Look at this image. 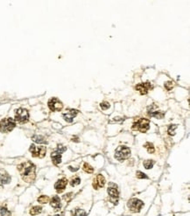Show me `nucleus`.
Masks as SVG:
<instances>
[{
  "label": "nucleus",
  "instance_id": "4",
  "mask_svg": "<svg viewBox=\"0 0 190 216\" xmlns=\"http://www.w3.org/2000/svg\"><path fill=\"white\" fill-rule=\"evenodd\" d=\"M15 126H16V122L14 119L10 117L5 118L0 122V131L3 133L12 131L15 128Z\"/></svg>",
  "mask_w": 190,
  "mask_h": 216
},
{
  "label": "nucleus",
  "instance_id": "16",
  "mask_svg": "<svg viewBox=\"0 0 190 216\" xmlns=\"http://www.w3.org/2000/svg\"><path fill=\"white\" fill-rule=\"evenodd\" d=\"M50 205L52 207H53L55 210H60L62 208V203H61V200L59 198V196H53L52 198L50 201Z\"/></svg>",
  "mask_w": 190,
  "mask_h": 216
},
{
  "label": "nucleus",
  "instance_id": "13",
  "mask_svg": "<svg viewBox=\"0 0 190 216\" xmlns=\"http://www.w3.org/2000/svg\"><path fill=\"white\" fill-rule=\"evenodd\" d=\"M77 114H78V110H76V109H69V110L67 111V113L63 114L64 120L66 121V122H72Z\"/></svg>",
  "mask_w": 190,
  "mask_h": 216
},
{
  "label": "nucleus",
  "instance_id": "31",
  "mask_svg": "<svg viewBox=\"0 0 190 216\" xmlns=\"http://www.w3.org/2000/svg\"><path fill=\"white\" fill-rule=\"evenodd\" d=\"M53 216H60V215H53Z\"/></svg>",
  "mask_w": 190,
  "mask_h": 216
},
{
  "label": "nucleus",
  "instance_id": "2",
  "mask_svg": "<svg viewBox=\"0 0 190 216\" xmlns=\"http://www.w3.org/2000/svg\"><path fill=\"white\" fill-rule=\"evenodd\" d=\"M131 155V150L125 145H120L117 147V149L115 151V158L118 161L122 162L125 160Z\"/></svg>",
  "mask_w": 190,
  "mask_h": 216
},
{
  "label": "nucleus",
  "instance_id": "19",
  "mask_svg": "<svg viewBox=\"0 0 190 216\" xmlns=\"http://www.w3.org/2000/svg\"><path fill=\"white\" fill-rule=\"evenodd\" d=\"M33 140L34 142L38 143V144H46V143H47V141L45 140V138H44L42 136H38V135L33 136Z\"/></svg>",
  "mask_w": 190,
  "mask_h": 216
},
{
  "label": "nucleus",
  "instance_id": "24",
  "mask_svg": "<svg viewBox=\"0 0 190 216\" xmlns=\"http://www.w3.org/2000/svg\"><path fill=\"white\" fill-rule=\"evenodd\" d=\"M83 170H84V171H86V172H88V173H92L93 171H94V168L92 167V166H90L88 163H85L84 165H83Z\"/></svg>",
  "mask_w": 190,
  "mask_h": 216
},
{
  "label": "nucleus",
  "instance_id": "29",
  "mask_svg": "<svg viewBox=\"0 0 190 216\" xmlns=\"http://www.w3.org/2000/svg\"><path fill=\"white\" fill-rule=\"evenodd\" d=\"M174 86V82H167L165 83V88L167 89V90H171L173 88V87Z\"/></svg>",
  "mask_w": 190,
  "mask_h": 216
},
{
  "label": "nucleus",
  "instance_id": "11",
  "mask_svg": "<svg viewBox=\"0 0 190 216\" xmlns=\"http://www.w3.org/2000/svg\"><path fill=\"white\" fill-rule=\"evenodd\" d=\"M136 90H138L141 95H145L148 93L149 90H151L152 88V85L151 82H143V83H140L135 87Z\"/></svg>",
  "mask_w": 190,
  "mask_h": 216
},
{
  "label": "nucleus",
  "instance_id": "10",
  "mask_svg": "<svg viewBox=\"0 0 190 216\" xmlns=\"http://www.w3.org/2000/svg\"><path fill=\"white\" fill-rule=\"evenodd\" d=\"M48 107L52 111H60L63 108V104L59 99L52 98L48 102Z\"/></svg>",
  "mask_w": 190,
  "mask_h": 216
},
{
  "label": "nucleus",
  "instance_id": "5",
  "mask_svg": "<svg viewBox=\"0 0 190 216\" xmlns=\"http://www.w3.org/2000/svg\"><path fill=\"white\" fill-rule=\"evenodd\" d=\"M66 150H67V148H66L65 146L62 145V144H59L58 147H57V149H56V151H54L53 152H52V154H51L52 161H53V163L55 166L59 165V164L62 162V154Z\"/></svg>",
  "mask_w": 190,
  "mask_h": 216
},
{
  "label": "nucleus",
  "instance_id": "8",
  "mask_svg": "<svg viewBox=\"0 0 190 216\" xmlns=\"http://www.w3.org/2000/svg\"><path fill=\"white\" fill-rule=\"evenodd\" d=\"M30 151L33 157H43L46 155L47 149L45 146H36L34 144H32L30 147Z\"/></svg>",
  "mask_w": 190,
  "mask_h": 216
},
{
  "label": "nucleus",
  "instance_id": "32",
  "mask_svg": "<svg viewBox=\"0 0 190 216\" xmlns=\"http://www.w3.org/2000/svg\"><path fill=\"white\" fill-rule=\"evenodd\" d=\"M160 216H161V215H160Z\"/></svg>",
  "mask_w": 190,
  "mask_h": 216
},
{
  "label": "nucleus",
  "instance_id": "9",
  "mask_svg": "<svg viewBox=\"0 0 190 216\" xmlns=\"http://www.w3.org/2000/svg\"><path fill=\"white\" fill-rule=\"evenodd\" d=\"M15 118L19 122H25L29 119V113L25 108H19L15 112Z\"/></svg>",
  "mask_w": 190,
  "mask_h": 216
},
{
  "label": "nucleus",
  "instance_id": "27",
  "mask_svg": "<svg viewBox=\"0 0 190 216\" xmlns=\"http://www.w3.org/2000/svg\"><path fill=\"white\" fill-rule=\"evenodd\" d=\"M81 183V180H80V178H78V177H76L75 179H73V180L70 181V185L72 186H76L77 185H79Z\"/></svg>",
  "mask_w": 190,
  "mask_h": 216
},
{
  "label": "nucleus",
  "instance_id": "15",
  "mask_svg": "<svg viewBox=\"0 0 190 216\" xmlns=\"http://www.w3.org/2000/svg\"><path fill=\"white\" fill-rule=\"evenodd\" d=\"M11 181V177L9 174L3 169L0 170V186L7 184Z\"/></svg>",
  "mask_w": 190,
  "mask_h": 216
},
{
  "label": "nucleus",
  "instance_id": "26",
  "mask_svg": "<svg viewBox=\"0 0 190 216\" xmlns=\"http://www.w3.org/2000/svg\"><path fill=\"white\" fill-rule=\"evenodd\" d=\"M177 128V124H171L168 128V134L171 135V136H174L175 134L174 130Z\"/></svg>",
  "mask_w": 190,
  "mask_h": 216
},
{
  "label": "nucleus",
  "instance_id": "30",
  "mask_svg": "<svg viewBox=\"0 0 190 216\" xmlns=\"http://www.w3.org/2000/svg\"><path fill=\"white\" fill-rule=\"evenodd\" d=\"M100 107L102 108V109L106 110V109H108V108H110V103H108V102H102L101 104H100Z\"/></svg>",
  "mask_w": 190,
  "mask_h": 216
},
{
  "label": "nucleus",
  "instance_id": "28",
  "mask_svg": "<svg viewBox=\"0 0 190 216\" xmlns=\"http://www.w3.org/2000/svg\"><path fill=\"white\" fill-rule=\"evenodd\" d=\"M136 176H137L138 179H140V180H142V179H148V177L142 171H137Z\"/></svg>",
  "mask_w": 190,
  "mask_h": 216
},
{
  "label": "nucleus",
  "instance_id": "1",
  "mask_svg": "<svg viewBox=\"0 0 190 216\" xmlns=\"http://www.w3.org/2000/svg\"><path fill=\"white\" fill-rule=\"evenodd\" d=\"M18 170L20 172L22 179L26 182H32L35 179V166L27 161L18 166Z\"/></svg>",
  "mask_w": 190,
  "mask_h": 216
},
{
  "label": "nucleus",
  "instance_id": "23",
  "mask_svg": "<svg viewBox=\"0 0 190 216\" xmlns=\"http://www.w3.org/2000/svg\"><path fill=\"white\" fill-rule=\"evenodd\" d=\"M145 147L146 148V150H147V151H148L149 153H153V152L155 151L154 146H153V144H151V143H146V144H145Z\"/></svg>",
  "mask_w": 190,
  "mask_h": 216
},
{
  "label": "nucleus",
  "instance_id": "25",
  "mask_svg": "<svg viewBox=\"0 0 190 216\" xmlns=\"http://www.w3.org/2000/svg\"><path fill=\"white\" fill-rule=\"evenodd\" d=\"M75 216H87V214L84 210L80 209V208H76L75 210Z\"/></svg>",
  "mask_w": 190,
  "mask_h": 216
},
{
  "label": "nucleus",
  "instance_id": "20",
  "mask_svg": "<svg viewBox=\"0 0 190 216\" xmlns=\"http://www.w3.org/2000/svg\"><path fill=\"white\" fill-rule=\"evenodd\" d=\"M49 197H48V196H46V195H41L40 197H39L38 198V201L39 203H41V204H45V203H48V201H49Z\"/></svg>",
  "mask_w": 190,
  "mask_h": 216
},
{
  "label": "nucleus",
  "instance_id": "18",
  "mask_svg": "<svg viewBox=\"0 0 190 216\" xmlns=\"http://www.w3.org/2000/svg\"><path fill=\"white\" fill-rule=\"evenodd\" d=\"M42 211V207L41 206H33L31 210H30V215H37L39 214H40Z\"/></svg>",
  "mask_w": 190,
  "mask_h": 216
},
{
  "label": "nucleus",
  "instance_id": "6",
  "mask_svg": "<svg viewBox=\"0 0 190 216\" xmlns=\"http://www.w3.org/2000/svg\"><path fill=\"white\" fill-rule=\"evenodd\" d=\"M108 194L110 195V199L111 201L113 204H117V200H118V196H119V192L117 190V186L114 183H110L109 186H108Z\"/></svg>",
  "mask_w": 190,
  "mask_h": 216
},
{
  "label": "nucleus",
  "instance_id": "7",
  "mask_svg": "<svg viewBox=\"0 0 190 216\" xmlns=\"http://www.w3.org/2000/svg\"><path fill=\"white\" fill-rule=\"evenodd\" d=\"M144 206V202L139 199H131L128 201L127 206L130 208V210L133 213H139L140 212L142 206Z\"/></svg>",
  "mask_w": 190,
  "mask_h": 216
},
{
  "label": "nucleus",
  "instance_id": "3",
  "mask_svg": "<svg viewBox=\"0 0 190 216\" xmlns=\"http://www.w3.org/2000/svg\"><path fill=\"white\" fill-rule=\"evenodd\" d=\"M150 128V122L148 119L145 118H139L136 122H133L132 129L139 131L140 132H146Z\"/></svg>",
  "mask_w": 190,
  "mask_h": 216
},
{
  "label": "nucleus",
  "instance_id": "22",
  "mask_svg": "<svg viewBox=\"0 0 190 216\" xmlns=\"http://www.w3.org/2000/svg\"><path fill=\"white\" fill-rule=\"evenodd\" d=\"M154 165V161L153 160H150V159H147L144 162V166L145 167V169H151Z\"/></svg>",
  "mask_w": 190,
  "mask_h": 216
},
{
  "label": "nucleus",
  "instance_id": "21",
  "mask_svg": "<svg viewBox=\"0 0 190 216\" xmlns=\"http://www.w3.org/2000/svg\"><path fill=\"white\" fill-rule=\"evenodd\" d=\"M0 216H12V214L5 207H0Z\"/></svg>",
  "mask_w": 190,
  "mask_h": 216
},
{
  "label": "nucleus",
  "instance_id": "14",
  "mask_svg": "<svg viewBox=\"0 0 190 216\" xmlns=\"http://www.w3.org/2000/svg\"><path fill=\"white\" fill-rule=\"evenodd\" d=\"M68 184V180L67 179H62V180H58L55 185H54V188L56 189V191L58 192H62L64 191V189L66 188V186Z\"/></svg>",
  "mask_w": 190,
  "mask_h": 216
},
{
  "label": "nucleus",
  "instance_id": "12",
  "mask_svg": "<svg viewBox=\"0 0 190 216\" xmlns=\"http://www.w3.org/2000/svg\"><path fill=\"white\" fill-rule=\"evenodd\" d=\"M104 184H105V179H104V177H103L102 174H98V175H96V179L94 180L93 187H94L96 190H97V189L102 187V186H104Z\"/></svg>",
  "mask_w": 190,
  "mask_h": 216
},
{
  "label": "nucleus",
  "instance_id": "17",
  "mask_svg": "<svg viewBox=\"0 0 190 216\" xmlns=\"http://www.w3.org/2000/svg\"><path fill=\"white\" fill-rule=\"evenodd\" d=\"M148 110H149V112H148L149 116H151L152 117H155V118H158V119H161V118H163L164 116H165V113H164V112H162V111H158V110H152L151 107L149 108Z\"/></svg>",
  "mask_w": 190,
  "mask_h": 216
}]
</instances>
